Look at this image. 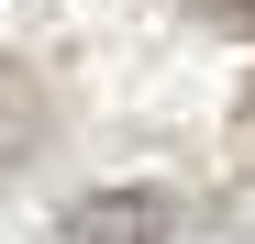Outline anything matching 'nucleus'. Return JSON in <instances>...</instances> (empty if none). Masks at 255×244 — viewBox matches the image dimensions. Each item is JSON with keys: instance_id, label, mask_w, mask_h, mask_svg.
Returning <instances> with one entry per match:
<instances>
[{"instance_id": "1", "label": "nucleus", "mask_w": 255, "mask_h": 244, "mask_svg": "<svg viewBox=\"0 0 255 244\" xmlns=\"http://www.w3.org/2000/svg\"><path fill=\"white\" fill-rule=\"evenodd\" d=\"M67 244H178V211L155 189H89L67 211Z\"/></svg>"}, {"instance_id": "2", "label": "nucleus", "mask_w": 255, "mask_h": 244, "mask_svg": "<svg viewBox=\"0 0 255 244\" xmlns=\"http://www.w3.org/2000/svg\"><path fill=\"white\" fill-rule=\"evenodd\" d=\"M178 11H200L211 33H255V0H178Z\"/></svg>"}, {"instance_id": "3", "label": "nucleus", "mask_w": 255, "mask_h": 244, "mask_svg": "<svg viewBox=\"0 0 255 244\" xmlns=\"http://www.w3.org/2000/svg\"><path fill=\"white\" fill-rule=\"evenodd\" d=\"M233 155H244V178H255V89L233 100Z\"/></svg>"}]
</instances>
